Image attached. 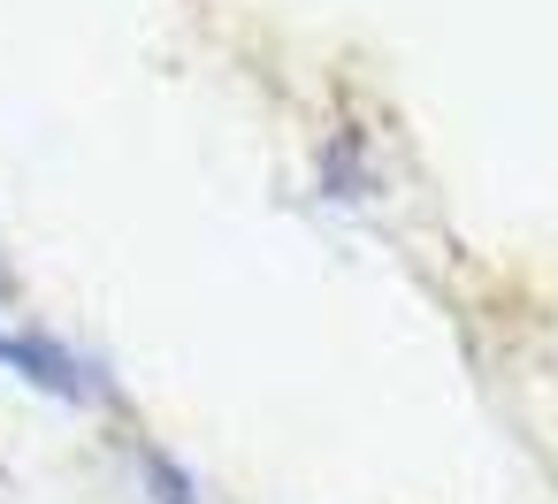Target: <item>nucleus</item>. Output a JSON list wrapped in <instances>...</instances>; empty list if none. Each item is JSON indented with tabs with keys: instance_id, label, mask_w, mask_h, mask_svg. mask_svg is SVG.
Instances as JSON below:
<instances>
[{
	"instance_id": "obj_1",
	"label": "nucleus",
	"mask_w": 558,
	"mask_h": 504,
	"mask_svg": "<svg viewBox=\"0 0 558 504\" xmlns=\"http://www.w3.org/2000/svg\"><path fill=\"white\" fill-rule=\"evenodd\" d=\"M146 474H154V489H161V504H199V496H192V481H184V474H177V466H169L161 451H146Z\"/></svg>"
}]
</instances>
